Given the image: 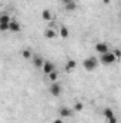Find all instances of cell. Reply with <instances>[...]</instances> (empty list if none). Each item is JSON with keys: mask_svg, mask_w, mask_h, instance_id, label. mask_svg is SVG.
<instances>
[{"mask_svg": "<svg viewBox=\"0 0 121 123\" xmlns=\"http://www.w3.org/2000/svg\"><path fill=\"white\" fill-rule=\"evenodd\" d=\"M97 66H98V59H97V57H87L86 60L83 62V67H84L87 72L95 70Z\"/></svg>", "mask_w": 121, "mask_h": 123, "instance_id": "cell-1", "label": "cell"}, {"mask_svg": "<svg viewBox=\"0 0 121 123\" xmlns=\"http://www.w3.org/2000/svg\"><path fill=\"white\" fill-rule=\"evenodd\" d=\"M103 64H105V66H108V64H113V63H116L117 59H116V56L113 55V52L110 50V52H107V53H104V55H101V57H100V60Z\"/></svg>", "mask_w": 121, "mask_h": 123, "instance_id": "cell-2", "label": "cell"}, {"mask_svg": "<svg viewBox=\"0 0 121 123\" xmlns=\"http://www.w3.org/2000/svg\"><path fill=\"white\" fill-rule=\"evenodd\" d=\"M50 93H51L54 97H59V96L61 94V86H60V83L53 82V83L50 85Z\"/></svg>", "mask_w": 121, "mask_h": 123, "instance_id": "cell-3", "label": "cell"}, {"mask_svg": "<svg viewBox=\"0 0 121 123\" xmlns=\"http://www.w3.org/2000/svg\"><path fill=\"white\" fill-rule=\"evenodd\" d=\"M95 50L100 53V55H104V53H107V52H110V47H108V44L107 43H103V42H98L97 44H95Z\"/></svg>", "mask_w": 121, "mask_h": 123, "instance_id": "cell-4", "label": "cell"}, {"mask_svg": "<svg viewBox=\"0 0 121 123\" xmlns=\"http://www.w3.org/2000/svg\"><path fill=\"white\" fill-rule=\"evenodd\" d=\"M41 69H43V73H46V74H49V73H51L53 70H56L54 64H53L51 62H47V60H44L43 66H41Z\"/></svg>", "mask_w": 121, "mask_h": 123, "instance_id": "cell-5", "label": "cell"}, {"mask_svg": "<svg viewBox=\"0 0 121 123\" xmlns=\"http://www.w3.org/2000/svg\"><path fill=\"white\" fill-rule=\"evenodd\" d=\"M59 115H60L61 119H66V117H70V116L73 115V110H71L70 107L63 106V107H60V110H59Z\"/></svg>", "mask_w": 121, "mask_h": 123, "instance_id": "cell-6", "label": "cell"}, {"mask_svg": "<svg viewBox=\"0 0 121 123\" xmlns=\"http://www.w3.org/2000/svg\"><path fill=\"white\" fill-rule=\"evenodd\" d=\"M41 19H43V20H46V22H51V20H54V16H53L51 10L44 9V10L41 12Z\"/></svg>", "mask_w": 121, "mask_h": 123, "instance_id": "cell-7", "label": "cell"}, {"mask_svg": "<svg viewBox=\"0 0 121 123\" xmlns=\"http://www.w3.org/2000/svg\"><path fill=\"white\" fill-rule=\"evenodd\" d=\"M20 29H22V26H20L19 22H16V20H10V23H9V30L13 31V33H19Z\"/></svg>", "mask_w": 121, "mask_h": 123, "instance_id": "cell-8", "label": "cell"}, {"mask_svg": "<svg viewBox=\"0 0 121 123\" xmlns=\"http://www.w3.org/2000/svg\"><path fill=\"white\" fill-rule=\"evenodd\" d=\"M31 62H33V64L36 66V67H38V69H41V66H43V57L41 56H38V55H34V56H31Z\"/></svg>", "mask_w": 121, "mask_h": 123, "instance_id": "cell-9", "label": "cell"}, {"mask_svg": "<svg viewBox=\"0 0 121 123\" xmlns=\"http://www.w3.org/2000/svg\"><path fill=\"white\" fill-rule=\"evenodd\" d=\"M77 67V63L76 60H73V59H68L67 63H66V72H71V70H74Z\"/></svg>", "mask_w": 121, "mask_h": 123, "instance_id": "cell-10", "label": "cell"}, {"mask_svg": "<svg viewBox=\"0 0 121 123\" xmlns=\"http://www.w3.org/2000/svg\"><path fill=\"white\" fill-rule=\"evenodd\" d=\"M44 36H46V39H56L57 37V33L53 30V29H47V30L44 31Z\"/></svg>", "mask_w": 121, "mask_h": 123, "instance_id": "cell-11", "label": "cell"}, {"mask_svg": "<svg viewBox=\"0 0 121 123\" xmlns=\"http://www.w3.org/2000/svg\"><path fill=\"white\" fill-rule=\"evenodd\" d=\"M22 56H23V59H26V60H30L31 56H33V52H31V49H24V50L22 52Z\"/></svg>", "mask_w": 121, "mask_h": 123, "instance_id": "cell-12", "label": "cell"}, {"mask_svg": "<svg viewBox=\"0 0 121 123\" xmlns=\"http://www.w3.org/2000/svg\"><path fill=\"white\" fill-rule=\"evenodd\" d=\"M60 36L63 37V39H67V37L70 36L68 27H66V26H61V27H60Z\"/></svg>", "mask_w": 121, "mask_h": 123, "instance_id": "cell-13", "label": "cell"}, {"mask_svg": "<svg viewBox=\"0 0 121 123\" xmlns=\"http://www.w3.org/2000/svg\"><path fill=\"white\" fill-rule=\"evenodd\" d=\"M64 9H66L67 12H74V10L77 9V4H76V0H74V1H71V3H68V4H64Z\"/></svg>", "mask_w": 121, "mask_h": 123, "instance_id": "cell-14", "label": "cell"}, {"mask_svg": "<svg viewBox=\"0 0 121 123\" xmlns=\"http://www.w3.org/2000/svg\"><path fill=\"white\" fill-rule=\"evenodd\" d=\"M103 113H104V117H105L107 120H108V119H111V117H114V112H113L110 107H105Z\"/></svg>", "mask_w": 121, "mask_h": 123, "instance_id": "cell-15", "label": "cell"}, {"mask_svg": "<svg viewBox=\"0 0 121 123\" xmlns=\"http://www.w3.org/2000/svg\"><path fill=\"white\" fill-rule=\"evenodd\" d=\"M0 23H10V16L7 13H1L0 14Z\"/></svg>", "mask_w": 121, "mask_h": 123, "instance_id": "cell-16", "label": "cell"}, {"mask_svg": "<svg viewBox=\"0 0 121 123\" xmlns=\"http://www.w3.org/2000/svg\"><path fill=\"white\" fill-rule=\"evenodd\" d=\"M47 76H49V79H50V80H51V83H53V82H57V77H59V73H57L56 70H53V72H51V73H49Z\"/></svg>", "mask_w": 121, "mask_h": 123, "instance_id": "cell-17", "label": "cell"}, {"mask_svg": "<svg viewBox=\"0 0 121 123\" xmlns=\"http://www.w3.org/2000/svg\"><path fill=\"white\" fill-rule=\"evenodd\" d=\"M83 103H80V102H77V103H74V106H73V109L76 110V112H81L83 110Z\"/></svg>", "mask_w": 121, "mask_h": 123, "instance_id": "cell-18", "label": "cell"}, {"mask_svg": "<svg viewBox=\"0 0 121 123\" xmlns=\"http://www.w3.org/2000/svg\"><path fill=\"white\" fill-rule=\"evenodd\" d=\"M9 30V23H0V31H7Z\"/></svg>", "mask_w": 121, "mask_h": 123, "instance_id": "cell-19", "label": "cell"}, {"mask_svg": "<svg viewBox=\"0 0 121 123\" xmlns=\"http://www.w3.org/2000/svg\"><path fill=\"white\" fill-rule=\"evenodd\" d=\"M113 55H114V56H116V59H117V60H118V59H120V50H118V49H114V50H113Z\"/></svg>", "mask_w": 121, "mask_h": 123, "instance_id": "cell-20", "label": "cell"}, {"mask_svg": "<svg viewBox=\"0 0 121 123\" xmlns=\"http://www.w3.org/2000/svg\"><path fill=\"white\" fill-rule=\"evenodd\" d=\"M108 123H117V119H116V116H114V117H111V119H108Z\"/></svg>", "mask_w": 121, "mask_h": 123, "instance_id": "cell-21", "label": "cell"}, {"mask_svg": "<svg viewBox=\"0 0 121 123\" xmlns=\"http://www.w3.org/2000/svg\"><path fill=\"white\" fill-rule=\"evenodd\" d=\"M63 1V4H68V3H71V1H74V0H61Z\"/></svg>", "mask_w": 121, "mask_h": 123, "instance_id": "cell-22", "label": "cell"}, {"mask_svg": "<svg viewBox=\"0 0 121 123\" xmlns=\"http://www.w3.org/2000/svg\"><path fill=\"white\" fill-rule=\"evenodd\" d=\"M53 123H64V122H63V119L60 117V119H56V120H54Z\"/></svg>", "mask_w": 121, "mask_h": 123, "instance_id": "cell-23", "label": "cell"}, {"mask_svg": "<svg viewBox=\"0 0 121 123\" xmlns=\"http://www.w3.org/2000/svg\"><path fill=\"white\" fill-rule=\"evenodd\" d=\"M103 1H104V4H110V1H111V0H103Z\"/></svg>", "mask_w": 121, "mask_h": 123, "instance_id": "cell-24", "label": "cell"}]
</instances>
